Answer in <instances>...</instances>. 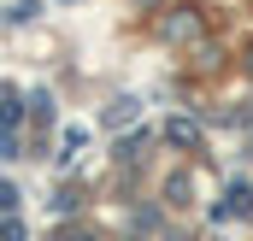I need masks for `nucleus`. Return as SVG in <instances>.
<instances>
[{
  "label": "nucleus",
  "mask_w": 253,
  "mask_h": 241,
  "mask_svg": "<svg viewBox=\"0 0 253 241\" xmlns=\"http://www.w3.org/2000/svg\"><path fill=\"white\" fill-rule=\"evenodd\" d=\"M71 241H88V236H71Z\"/></svg>",
  "instance_id": "2"
},
{
  "label": "nucleus",
  "mask_w": 253,
  "mask_h": 241,
  "mask_svg": "<svg viewBox=\"0 0 253 241\" xmlns=\"http://www.w3.org/2000/svg\"><path fill=\"white\" fill-rule=\"evenodd\" d=\"M165 135H171L177 147H189V141H194V123H189V118H177V123H171V129H165Z\"/></svg>",
  "instance_id": "1"
}]
</instances>
